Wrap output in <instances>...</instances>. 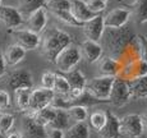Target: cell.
<instances>
[{
	"instance_id": "25",
	"label": "cell",
	"mask_w": 147,
	"mask_h": 138,
	"mask_svg": "<svg viewBox=\"0 0 147 138\" xmlns=\"http://www.w3.org/2000/svg\"><path fill=\"white\" fill-rule=\"evenodd\" d=\"M129 84V90H131L132 96L145 98L147 97V74L143 77L136 78Z\"/></svg>"
},
{
	"instance_id": "17",
	"label": "cell",
	"mask_w": 147,
	"mask_h": 138,
	"mask_svg": "<svg viewBox=\"0 0 147 138\" xmlns=\"http://www.w3.org/2000/svg\"><path fill=\"white\" fill-rule=\"evenodd\" d=\"M70 12L74 15V18L77 19L78 22H81L82 24H83L84 22L90 21V19L95 18L96 15H98V14L91 12V10L87 8L86 1H83V0H72Z\"/></svg>"
},
{
	"instance_id": "36",
	"label": "cell",
	"mask_w": 147,
	"mask_h": 138,
	"mask_svg": "<svg viewBox=\"0 0 147 138\" xmlns=\"http://www.w3.org/2000/svg\"><path fill=\"white\" fill-rule=\"evenodd\" d=\"M55 77H56L55 73H51V72L44 73L42 77H41L42 87H44V88H47V90H53L54 88V83H55Z\"/></svg>"
},
{
	"instance_id": "32",
	"label": "cell",
	"mask_w": 147,
	"mask_h": 138,
	"mask_svg": "<svg viewBox=\"0 0 147 138\" xmlns=\"http://www.w3.org/2000/svg\"><path fill=\"white\" fill-rule=\"evenodd\" d=\"M14 125V116L8 112H1L0 114V134L5 136L8 132L12 131Z\"/></svg>"
},
{
	"instance_id": "11",
	"label": "cell",
	"mask_w": 147,
	"mask_h": 138,
	"mask_svg": "<svg viewBox=\"0 0 147 138\" xmlns=\"http://www.w3.org/2000/svg\"><path fill=\"white\" fill-rule=\"evenodd\" d=\"M82 30L86 36V40H91L98 42L101 40L105 31V24H104V15L98 14L95 18L90 19V21L84 22L82 24Z\"/></svg>"
},
{
	"instance_id": "29",
	"label": "cell",
	"mask_w": 147,
	"mask_h": 138,
	"mask_svg": "<svg viewBox=\"0 0 147 138\" xmlns=\"http://www.w3.org/2000/svg\"><path fill=\"white\" fill-rule=\"evenodd\" d=\"M45 8H47L51 13L67 12L72 8V0H46Z\"/></svg>"
},
{
	"instance_id": "23",
	"label": "cell",
	"mask_w": 147,
	"mask_h": 138,
	"mask_svg": "<svg viewBox=\"0 0 147 138\" xmlns=\"http://www.w3.org/2000/svg\"><path fill=\"white\" fill-rule=\"evenodd\" d=\"M31 92L32 88H18L14 91V98H16V105L21 111H28L31 100Z\"/></svg>"
},
{
	"instance_id": "8",
	"label": "cell",
	"mask_w": 147,
	"mask_h": 138,
	"mask_svg": "<svg viewBox=\"0 0 147 138\" xmlns=\"http://www.w3.org/2000/svg\"><path fill=\"white\" fill-rule=\"evenodd\" d=\"M55 92L53 90H47L44 87L32 90L31 92V100H30V108L27 112H36L46 106L51 105V101L54 100Z\"/></svg>"
},
{
	"instance_id": "15",
	"label": "cell",
	"mask_w": 147,
	"mask_h": 138,
	"mask_svg": "<svg viewBox=\"0 0 147 138\" xmlns=\"http://www.w3.org/2000/svg\"><path fill=\"white\" fill-rule=\"evenodd\" d=\"M27 28L32 32L40 35L42 31L46 28L47 24V12L45 8H40V9L35 10L27 15Z\"/></svg>"
},
{
	"instance_id": "35",
	"label": "cell",
	"mask_w": 147,
	"mask_h": 138,
	"mask_svg": "<svg viewBox=\"0 0 147 138\" xmlns=\"http://www.w3.org/2000/svg\"><path fill=\"white\" fill-rule=\"evenodd\" d=\"M134 38L138 42V49H140L141 60L147 63V37L143 36V35H138V36H136Z\"/></svg>"
},
{
	"instance_id": "33",
	"label": "cell",
	"mask_w": 147,
	"mask_h": 138,
	"mask_svg": "<svg viewBox=\"0 0 147 138\" xmlns=\"http://www.w3.org/2000/svg\"><path fill=\"white\" fill-rule=\"evenodd\" d=\"M55 17H58L61 22L64 23L69 24V26H73V27H82V23L78 22L77 19L74 18V15L72 14L70 10H67V12H56V13H53Z\"/></svg>"
},
{
	"instance_id": "24",
	"label": "cell",
	"mask_w": 147,
	"mask_h": 138,
	"mask_svg": "<svg viewBox=\"0 0 147 138\" xmlns=\"http://www.w3.org/2000/svg\"><path fill=\"white\" fill-rule=\"evenodd\" d=\"M54 111H55V108H53V106L50 105V106H46V108L41 109V110H38L36 112H28V114L32 115V118L35 119V122L37 123V124L47 128L50 122H51L53 116H54Z\"/></svg>"
},
{
	"instance_id": "38",
	"label": "cell",
	"mask_w": 147,
	"mask_h": 138,
	"mask_svg": "<svg viewBox=\"0 0 147 138\" xmlns=\"http://www.w3.org/2000/svg\"><path fill=\"white\" fill-rule=\"evenodd\" d=\"M45 138H64V131L54 128H46V137Z\"/></svg>"
},
{
	"instance_id": "9",
	"label": "cell",
	"mask_w": 147,
	"mask_h": 138,
	"mask_svg": "<svg viewBox=\"0 0 147 138\" xmlns=\"http://www.w3.org/2000/svg\"><path fill=\"white\" fill-rule=\"evenodd\" d=\"M0 23H3L8 30H16L24 23V18L16 7L1 5L0 7Z\"/></svg>"
},
{
	"instance_id": "5",
	"label": "cell",
	"mask_w": 147,
	"mask_h": 138,
	"mask_svg": "<svg viewBox=\"0 0 147 138\" xmlns=\"http://www.w3.org/2000/svg\"><path fill=\"white\" fill-rule=\"evenodd\" d=\"M145 133L142 116L138 114H128L119 119V134L129 138H140Z\"/></svg>"
},
{
	"instance_id": "12",
	"label": "cell",
	"mask_w": 147,
	"mask_h": 138,
	"mask_svg": "<svg viewBox=\"0 0 147 138\" xmlns=\"http://www.w3.org/2000/svg\"><path fill=\"white\" fill-rule=\"evenodd\" d=\"M132 17L129 9L125 8H115L104 17V24L105 28H120L127 26Z\"/></svg>"
},
{
	"instance_id": "18",
	"label": "cell",
	"mask_w": 147,
	"mask_h": 138,
	"mask_svg": "<svg viewBox=\"0 0 147 138\" xmlns=\"http://www.w3.org/2000/svg\"><path fill=\"white\" fill-rule=\"evenodd\" d=\"M26 53H27L26 50L22 46H19V45H17V44L9 45V46L4 50V53H3L5 64L10 65V67H14V65H17V64H19L24 59Z\"/></svg>"
},
{
	"instance_id": "28",
	"label": "cell",
	"mask_w": 147,
	"mask_h": 138,
	"mask_svg": "<svg viewBox=\"0 0 147 138\" xmlns=\"http://www.w3.org/2000/svg\"><path fill=\"white\" fill-rule=\"evenodd\" d=\"M67 112L69 115V119L74 123H83L88 116L86 106L82 105H72L67 109Z\"/></svg>"
},
{
	"instance_id": "37",
	"label": "cell",
	"mask_w": 147,
	"mask_h": 138,
	"mask_svg": "<svg viewBox=\"0 0 147 138\" xmlns=\"http://www.w3.org/2000/svg\"><path fill=\"white\" fill-rule=\"evenodd\" d=\"M10 106V96L7 91L0 90V110L7 109Z\"/></svg>"
},
{
	"instance_id": "31",
	"label": "cell",
	"mask_w": 147,
	"mask_h": 138,
	"mask_svg": "<svg viewBox=\"0 0 147 138\" xmlns=\"http://www.w3.org/2000/svg\"><path fill=\"white\" fill-rule=\"evenodd\" d=\"M53 91L55 92V95H60V96H67V95L69 94L70 86H69V83H68V81L65 79L64 75L56 74Z\"/></svg>"
},
{
	"instance_id": "16",
	"label": "cell",
	"mask_w": 147,
	"mask_h": 138,
	"mask_svg": "<svg viewBox=\"0 0 147 138\" xmlns=\"http://www.w3.org/2000/svg\"><path fill=\"white\" fill-rule=\"evenodd\" d=\"M100 138H119V118L113 112H106V122L100 132Z\"/></svg>"
},
{
	"instance_id": "45",
	"label": "cell",
	"mask_w": 147,
	"mask_h": 138,
	"mask_svg": "<svg viewBox=\"0 0 147 138\" xmlns=\"http://www.w3.org/2000/svg\"><path fill=\"white\" fill-rule=\"evenodd\" d=\"M0 114H1V110H0Z\"/></svg>"
},
{
	"instance_id": "30",
	"label": "cell",
	"mask_w": 147,
	"mask_h": 138,
	"mask_svg": "<svg viewBox=\"0 0 147 138\" xmlns=\"http://www.w3.org/2000/svg\"><path fill=\"white\" fill-rule=\"evenodd\" d=\"M105 122H106V111H94L90 115V127L97 133L105 125Z\"/></svg>"
},
{
	"instance_id": "10",
	"label": "cell",
	"mask_w": 147,
	"mask_h": 138,
	"mask_svg": "<svg viewBox=\"0 0 147 138\" xmlns=\"http://www.w3.org/2000/svg\"><path fill=\"white\" fill-rule=\"evenodd\" d=\"M7 87L12 91L18 88H32V74L27 69H17L12 72L7 78Z\"/></svg>"
},
{
	"instance_id": "20",
	"label": "cell",
	"mask_w": 147,
	"mask_h": 138,
	"mask_svg": "<svg viewBox=\"0 0 147 138\" xmlns=\"http://www.w3.org/2000/svg\"><path fill=\"white\" fill-rule=\"evenodd\" d=\"M54 108V106H53ZM69 115L65 109H56L54 111V116L50 122L47 128H54V129H60V131H65L69 128Z\"/></svg>"
},
{
	"instance_id": "42",
	"label": "cell",
	"mask_w": 147,
	"mask_h": 138,
	"mask_svg": "<svg viewBox=\"0 0 147 138\" xmlns=\"http://www.w3.org/2000/svg\"><path fill=\"white\" fill-rule=\"evenodd\" d=\"M1 5H3V0H0V7H1Z\"/></svg>"
},
{
	"instance_id": "27",
	"label": "cell",
	"mask_w": 147,
	"mask_h": 138,
	"mask_svg": "<svg viewBox=\"0 0 147 138\" xmlns=\"http://www.w3.org/2000/svg\"><path fill=\"white\" fill-rule=\"evenodd\" d=\"M132 15H134L138 23L147 22V0H134L132 4Z\"/></svg>"
},
{
	"instance_id": "34",
	"label": "cell",
	"mask_w": 147,
	"mask_h": 138,
	"mask_svg": "<svg viewBox=\"0 0 147 138\" xmlns=\"http://www.w3.org/2000/svg\"><path fill=\"white\" fill-rule=\"evenodd\" d=\"M87 8L96 14H101L106 9V3L104 0H88L86 1Z\"/></svg>"
},
{
	"instance_id": "22",
	"label": "cell",
	"mask_w": 147,
	"mask_h": 138,
	"mask_svg": "<svg viewBox=\"0 0 147 138\" xmlns=\"http://www.w3.org/2000/svg\"><path fill=\"white\" fill-rule=\"evenodd\" d=\"M67 132H64V138H90V127L86 123H74Z\"/></svg>"
},
{
	"instance_id": "40",
	"label": "cell",
	"mask_w": 147,
	"mask_h": 138,
	"mask_svg": "<svg viewBox=\"0 0 147 138\" xmlns=\"http://www.w3.org/2000/svg\"><path fill=\"white\" fill-rule=\"evenodd\" d=\"M4 138H23V136H22L21 132H16V131L12 132L10 131V132H8V133L5 134Z\"/></svg>"
},
{
	"instance_id": "43",
	"label": "cell",
	"mask_w": 147,
	"mask_h": 138,
	"mask_svg": "<svg viewBox=\"0 0 147 138\" xmlns=\"http://www.w3.org/2000/svg\"><path fill=\"white\" fill-rule=\"evenodd\" d=\"M0 138H4V136H3V134H0Z\"/></svg>"
},
{
	"instance_id": "13",
	"label": "cell",
	"mask_w": 147,
	"mask_h": 138,
	"mask_svg": "<svg viewBox=\"0 0 147 138\" xmlns=\"http://www.w3.org/2000/svg\"><path fill=\"white\" fill-rule=\"evenodd\" d=\"M22 136L23 138H45L46 137V128L35 122L31 114H26L22 120Z\"/></svg>"
},
{
	"instance_id": "6",
	"label": "cell",
	"mask_w": 147,
	"mask_h": 138,
	"mask_svg": "<svg viewBox=\"0 0 147 138\" xmlns=\"http://www.w3.org/2000/svg\"><path fill=\"white\" fill-rule=\"evenodd\" d=\"M9 33L16 40V44L22 46L24 50H35L41 45L40 35L30 31L28 28H16L9 30Z\"/></svg>"
},
{
	"instance_id": "7",
	"label": "cell",
	"mask_w": 147,
	"mask_h": 138,
	"mask_svg": "<svg viewBox=\"0 0 147 138\" xmlns=\"http://www.w3.org/2000/svg\"><path fill=\"white\" fill-rule=\"evenodd\" d=\"M132 97L133 96H132V94H131L128 82H125L124 79L115 78L107 101L111 102L113 105H115V106H123V105H125V104H128Z\"/></svg>"
},
{
	"instance_id": "39",
	"label": "cell",
	"mask_w": 147,
	"mask_h": 138,
	"mask_svg": "<svg viewBox=\"0 0 147 138\" xmlns=\"http://www.w3.org/2000/svg\"><path fill=\"white\" fill-rule=\"evenodd\" d=\"M5 69H7V64H5L3 51L0 50V77H3V75L5 74Z\"/></svg>"
},
{
	"instance_id": "14",
	"label": "cell",
	"mask_w": 147,
	"mask_h": 138,
	"mask_svg": "<svg viewBox=\"0 0 147 138\" xmlns=\"http://www.w3.org/2000/svg\"><path fill=\"white\" fill-rule=\"evenodd\" d=\"M80 50H81L82 56H83L87 63H90V64L96 63V61L100 60L101 56H102V53H104V49L100 42L91 41V40H84L82 42Z\"/></svg>"
},
{
	"instance_id": "2",
	"label": "cell",
	"mask_w": 147,
	"mask_h": 138,
	"mask_svg": "<svg viewBox=\"0 0 147 138\" xmlns=\"http://www.w3.org/2000/svg\"><path fill=\"white\" fill-rule=\"evenodd\" d=\"M70 44H72V37L69 33L58 30V28H53L47 31L45 37L41 40L42 54L49 61L54 63L59 53Z\"/></svg>"
},
{
	"instance_id": "21",
	"label": "cell",
	"mask_w": 147,
	"mask_h": 138,
	"mask_svg": "<svg viewBox=\"0 0 147 138\" xmlns=\"http://www.w3.org/2000/svg\"><path fill=\"white\" fill-rule=\"evenodd\" d=\"M65 79L68 81L69 83L70 88H81V90H84L86 87V83H87V79L84 77V74L81 72L80 69H72L69 72L65 73Z\"/></svg>"
},
{
	"instance_id": "4",
	"label": "cell",
	"mask_w": 147,
	"mask_h": 138,
	"mask_svg": "<svg viewBox=\"0 0 147 138\" xmlns=\"http://www.w3.org/2000/svg\"><path fill=\"white\" fill-rule=\"evenodd\" d=\"M81 59H82V54H81L80 47L70 44L59 53L54 63H55L56 68L60 72L67 73L69 70L74 69L76 65L81 61Z\"/></svg>"
},
{
	"instance_id": "44",
	"label": "cell",
	"mask_w": 147,
	"mask_h": 138,
	"mask_svg": "<svg viewBox=\"0 0 147 138\" xmlns=\"http://www.w3.org/2000/svg\"><path fill=\"white\" fill-rule=\"evenodd\" d=\"M104 1H105V3H107V1H109V0H104Z\"/></svg>"
},
{
	"instance_id": "41",
	"label": "cell",
	"mask_w": 147,
	"mask_h": 138,
	"mask_svg": "<svg viewBox=\"0 0 147 138\" xmlns=\"http://www.w3.org/2000/svg\"><path fill=\"white\" fill-rule=\"evenodd\" d=\"M142 116V122H143V127H145V133H147V110L143 112V115H141Z\"/></svg>"
},
{
	"instance_id": "26",
	"label": "cell",
	"mask_w": 147,
	"mask_h": 138,
	"mask_svg": "<svg viewBox=\"0 0 147 138\" xmlns=\"http://www.w3.org/2000/svg\"><path fill=\"white\" fill-rule=\"evenodd\" d=\"M46 0H19V7L17 9L21 12L22 15H30L32 12L45 8Z\"/></svg>"
},
{
	"instance_id": "19",
	"label": "cell",
	"mask_w": 147,
	"mask_h": 138,
	"mask_svg": "<svg viewBox=\"0 0 147 138\" xmlns=\"http://www.w3.org/2000/svg\"><path fill=\"white\" fill-rule=\"evenodd\" d=\"M121 64L118 59H114L111 56H105L100 60V72L102 75H109V77H115L120 72Z\"/></svg>"
},
{
	"instance_id": "1",
	"label": "cell",
	"mask_w": 147,
	"mask_h": 138,
	"mask_svg": "<svg viewBox=\"0 0 147 138\" xmlns=\"http://www.w3.org/2000/svg\"><path fill=\"white\" fill-rule=\"evenodd\" d=\"M136 35L129 27L124 26L120 28H105L102 35L104 45L102 49L105 47L107 51V56H111L114 59H119V56L125 51L127 46L134 40Z\"/></svg>"
},
{
	"instance_id": "3",
	"label": "cell",
	"mask_w": 147,
	"mask_h": 138,
	"mask_svg": "<svg viewBox=\"0 0 147 138\" xmlns=\"http://www.w3.org/2000/svg\"><path fill=\"white\" fill-rule=\"evenodd\" d=\"M114 79H115V77H109V75L95 77L86 83L84 91H86L87 95H90L95 100L107 101L110 91H111L113 83H114Z\"/></svg>"
}]
</instances>
